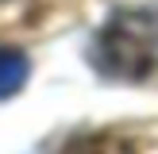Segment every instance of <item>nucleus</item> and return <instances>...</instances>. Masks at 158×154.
I'll list each match as a JSON object with an SVG mask.
<instances>
[{"label":"nucleus","mask_w":158,"mask_h":154,"mask_svg":"<svg viewBox=\"0 0 158 154\" xmlns=\"http://www.w3.org/2000/svg\"><path fill=\"white\" fill-rule=\"evenodd\" d=\"M93 66L112 81H147L158 73V8H123L93 38Z\"/></svg>","instance_id":"obj_1"},{"label":"nucleus","mask_w":158,"mask_h":154,"mask_svg":"<svg viewBox=\"0 0 158 154\" xmlns=\"http://www.w3.org/2000/svg\"><path fill=\"white\" fill-rule=\"evenodd\" d=\"M58 154H139V150L131 146V139L116 131H85V135H73Z\"/></svg>","instance_id":"obj_2"},{"label":"nucleus","mask_w":158,"mask_h":154,"mask_svg":"<svg viewBox=\"0 0 158 154\" xmlns=\"http://www.w3.org/2000/svg\"><path fill=\"white\" fill-rule=\"evenodd\" d=\"M27 73H31L27 54L15 50V46H0V100L15 96L23 89V81H27Z\"/></svg>","instance_id":"obj_3"}]
</instances>
